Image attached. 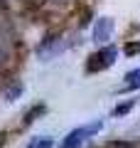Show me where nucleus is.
<instances>
[{
  "mask_svg": "<svg viewBox=\"0 0 140 148\" xmlns=\"http://www.w3.org/2000/svg\"><path fill=\"white\" fill-rule=\"evenodd\" d=\"M99 131H101V121H93V123H86V126H79V128H74V131H69L67 136H64V141L59 143V148H79L86 138L96 136Z\"/></svg>",
  "mask_w": 140,
  "mask_h": 148,
  "instance_id": "1",
  "label": "nucleus"
},
{
  "mask_svg": "<svg viewBox=\"0 0 140 148\" xmlns=\"http://www.w3.org/2000/svg\"><path fill=\"white\" fill-rule=\"evenodd\" d=\"M116 57H118V49L111 45V47H103V49H99L96 54H91L88 57V62H86V72L91 74V72H103V69H108L111 64L116 62Z\"/></svg>",
  "mask_w": 140,
  "mask_h": 148,
  "instance_id": "2",
  "label": "nucleus"
},
{
  "mask_svg": "<svg viewBox=\"0 0 140 148\" xmlns=\"http://www.w3.org/2000/svg\"><path fill=\"white\" fill-rule=\"evenodd\" d=\"M113 30H116L113 17H99V20L93 22V27H91V37H93V42H99V45L108 42L111 35H113Z\"/></svg>",
  "mask_w": 140,
  "mask_h": 148,
  "instance_id": "3",
  "label": "nucleus"
},
{
  "mask_svg": "<svg viewBox=\"0 0 140 148\" xmlns=\"http://www.w3.org/2000/svg\"><path fill=\"white\" fill-rule=\"evenodd\" d=\"M125 89H140V69L125 74Z\"/></svg>",
  "mask_w": 140,
  "mask_h": 148,
  "instance_id": "4",
  "label": "nucleus"
},
{
  "mask_svg": "<svg viewBox=\"0 0 140 148\" xmlns=\"http://www.w3.org/2000/svg\"><path fill=\"white\" fill-rule=\"evenodd\" d=\"M27 148H54V141L49 136H37V138H32L30 141V146Z\"/></svg>",
  "mask_w": 140,
  "mask_h": 148,
  "instance_id": "5",
  "label": "nucleus"
},
{
  "mask_svg": "<svg viewBox=\"0 0 140 148\" xmlns=\"http://www.w3.org/2000/svg\"><path fill=\"white\" fill-rule=\"evenodd\" d=\"M44 111H47L44 104H37L35 109H30V111H27V116H25V126H27V123H32L37 116H39V114H44Z\"/></svg>",
  "mask_w": 140,
  "mask_h": 148,
  "instance_id": "6",
  "label": "nucleus"
},
{
  "mask_svg": "<svg viewBox=\"0 0 140 148\" xmlns=\"http://www.w3.org/2000/svg\"><path fill=\"white\" fill-rule=\"evenodd\" d=\"M135 106V99H128V101H123V104H118L113 109V116H123V114H128L130 109Z\"/></svg>",
  "mask_w": 140,
  "mask_h": 148,
  "instance_id": "7",
  "label": "nucleus"
},
{
  "mask_svg": "<svg viewBox=\"0 0 140 148\" xmlns=\"http://www.w3.org/2000/svg\"><path fill=\"white\" fill-rule=\"evenodd\" d=\"M140 52V42H130L125 45V54H138Z\"/></svg>",
  "mask_w": 140,
  "mask_h": 148,
  "instance_id": "8",
  "label": "nucleus"
},
{
  "mask_svg": "<svg viewBox=\"0 0 140 148\" xmlns=\"http://www.w3.org/2000/svg\"><path fill=\"white\" fill-rule=\"evenodd\" d=\"M20 91H22V84H15V89H10V91H7V99L12 101V99L17 96V94H20Z\"/></svg>",
  "mask_w": 140,
  "mask_h": 148,
  "instance_id": "9",
  "label": "nucleus"
},
{
  "mask_svg": "<svg viewBox=\"0 0 140 148\" xmlns=\"http://www.w3.org/2000/svg\"><path fill=\"white\" fill-rule=\"evenodd\" d=\"M3 143H5V136H0V146H3Z\"/></svg>",
  "mask_w": 140,
  "mask_h": 148,
  "instance_id": "10",
  "label": "nucleus"
}]
</instances>
